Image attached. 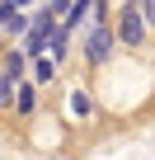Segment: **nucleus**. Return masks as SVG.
I'll return each mask as SVG.
<instances>
[{"mask_svg": "<svg viewBox=\"0 0 155 160\" xmlns=\"http://www.w3.org/2000/svg\"><path fill=\"white\" fill-rule=\"evenodd\" d=\"M108 52H113V33L99 24V28L90 33V42H85V57H90V66H104V61H108Z\"/></svg>", "mask_w": 155, "mask_h": 160, "instance_id": "obj_2", "label": "nucleus"}, {"mask_svg": "<svg viewBox=\"0 0 155 160\" xmlns=\"http://www.w3.org/2000/svg\"><path fill=\"white\" fill-rule=\"evenodd\" d=\"M52 80V57H33V85H47Z\"/></svg>", "mask_w": 155, "mask_h": 160, "instance_id": "obj_3", "label": "nucleus"}, {"mask_svg": "<svg viewBox=\"0 0 155 160\" xmlns=\"http://www.w3.org/2000/svg\"><path fill=\"white\" fill-rule=\"evenodd\" d=\"M70 113H75V118H90V113H94L90 94H80V90H75V94H70Z\"/></svg>", "mask_w": 155, "mask_h": 160, "instance_id": "obj_5", "label": "nucleus"}, {"mask_svg": "<svg viewBox=\"0 0 155 160\" xmlns=\"http://www.w3.org/2000/svg\"><path fill=\"white\" fill-rule=\"evenodd\" d=\"M136 5H141V14H146V24L155 28V0H136Z\"/></svg>", "mask_w": 155, "mask_h": 160, "instance_id": "obj_8", "label": "nucleus"}, {"mask_svg": "<svg viewBox=\"0 0 155 160\" xmlns=\"http://www.w3.org/2000/svg\"><path fill=\"white\" fill-rule=\"evenodd\" d=\"M5 71L10 75H24V52H5Z\"/></svg>", "mask_w": 155, "mask_h": 160, "instance_id": "obj_7", "label": "nucleus"}, {"mask_svg": "<svg viewBox=\"0 0 155 160\" xmlns=\"http://www.w3.org/2000/svg\"><path fill=\"white\" fill-rule=\"evenodd\" d=\"M14 80H19V75L0 71V108H5V104H14Z\"/></svg>", "mask_w": 155, "mask_h": 160, "instance_id": "obj_4", "label": "nucleus"}, {"mask_svg": "<svg viewBox=\"0 0 155 160\" xmlns=\"http://www.w3.org/2000/svg\"><path fill=\"white\" fill-rule=\"evenodd\" d=\"M146 28H150V24H146L141 5H127V10L118 14V42H122V47H141V42H146Z\"/></svg>", "mask_w": 155, "mask_h": 160, "instance_id": "obj_1", "label": "nucleus"}, {"mask_svg": "<svg viewBox=\"0 0 155 160\" xmlns=\"http://www.w3.org/2000/svg\"><path fill=\"white\" fill-rule=\"evenodd\" d=\"M33 104H38V94H33V85H24V90L14 94V108H19V113H33Z\"/></svg>", "mask_w": 155, "mask_h": 160, "instance_id": "obj_6", "label": "nucleus"}]
</instances>
